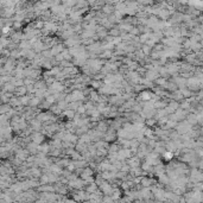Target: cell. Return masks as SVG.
Masks as SVG:
<instances>
[{
    "instance_id": "3957f363",
    "label": "cell",
    "mask_w": 203,
    "mask_h": 203,
    "mask_svg": "<svg viewBox=\"0 0 203 203\" xmlns=\"http://www.w3.org/2000/svg\"><path fill=\"white\" fill-rule=\"evenodd\" d=\"M141 98H143V100H146V101H149V100H150V94L145 92V93H143V94H141Z\"/></svg>"
},
{
    "instance_id": "7a4b0ae2",
    "label": "cell",
    "mask_w": 203,
    "mask_h": 203,
    "mask_svg": "<svg viewBox=\"0 0 203 203\" xmlns=\"http://www.w3.org/2000/svg\"><path fill=\"white\" fill-rule=\"evenodd\" d=\"M138 2L141 4V5H151L152 0H138Z\"/></svg>"
},
{
    "instance_id": "6da1fadb",
    "label": "cell",
    "mask_w": 203,
    "mask_h": 203,
    "mask_svg": "<svg viewBox=\"0 0 203 203\" xmlns=\"http://www.w3.org/2000/svg\"><path fill=\"white\" fill-rule=\"evenodd\" d=\"M102 10H103L104 13H108V15H109V14H112V13L114 12V6H113L112 4H107V5L103 6Z\"/></svg>"
}]
</instances>
